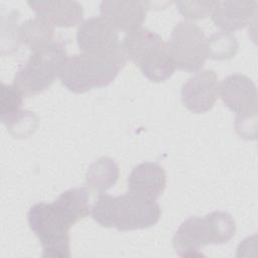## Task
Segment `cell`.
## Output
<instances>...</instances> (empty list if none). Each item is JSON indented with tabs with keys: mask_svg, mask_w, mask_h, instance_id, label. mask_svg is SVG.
<instances>
[{
	"mask_svg": "<svg viewBox=\"0 0 258 258\" xmlns=\"http://www.w3.org/2000/svg\"><path fill=\"white\" fill-rule=\"evenodd\" d=\"M161 210L156 201L147 200L131 192L113 197L100 194L92 208L94 221L105 228L133 231L154 226L160 219Z\"/></svg>",
	"mask_w": 258,
	"mask_h": 258,
	"instance_id": "cell-1",
	"label": "cell"
},
{
	"mask_svg": "<svg viewBox=\"0 0 258 258\" xmlns=\"http://www.w3.org/2000/svg\"><path fill=\"white\" fill-rule=\"evenodd\" d=\"M67 57L63 39H54L49 45L33 51L28 59L19 66L13 84L24 97L36 96L53 84Z\"/></svg>",
	"mask_w": 258,
	"mask_h": 258,
	"instance_id": "cell-2",
	"label": "cell"
},
{
	"mask_svg": "<svg viewBox=\"0 0 258 258\" xmlns=\"http://www.w3.org/2000/svg\"><path fill=\"white\" fill-rule=\"evenodd\" d=\"M122 68L113 59L80 53L67 57L58 78L69 91L83 94L94 88L108 86Z\"/></svg>",
	"mask_w": 258,
	"mask_h": 258,
	"instance_id": "cell-3",
	"label": "cell"
},
{
	"mask_svg": "<svg viewBox=\"0 0 258 258\" xmlns=\"http://www.w3.org/2000/svg\"><path fill=\"white\" fill-rule=\"evenodd\" d=\"M30 230L42 247L43 257L70 258V228L60 220L51 204L37 203L27 214Z\"/></svg>",
	"mask_w": 258,
	"mask_h": 258,
	"instance_id": "cell-4",
	"label": "cell"
},
{
	"mask_svg": "<svg viewBox=\"0 0 258 258\" xmlns=\"http://www.w3.org/2000/svg\"><path fill=\"white\" fill-rule=\"evenodd\" d=\"M175 67L187 73H197L207 59V38L200 26L190 21H179L164 43Z\"/></svg>",
	"mask_w": 258,
	"mask_h": 258,
	"instance_id": "cell-5",
	"label": "cell"
},
{
	"mask_svg": "<svg viewBox=\"0 0 258 258\" xmlns=\"http://www.w3.org/2000/svg\"><path fill=\"white\" fill-rule=\"evenodd\" d=\"M77 43L82 53L110 58L123 67L127 61L118 30L101 15L88 18L80 24Z\"/></svg>",
	"mask_w": 258,
	"mask_h": 258,
	"instance_id": "cell-6",
	"label": "cell"
},
{
	"mask_svg": "<svg viewBox=\"0 0 258 258\" xmlns=\"http://www.w3.org/2000/svg\"><path fill=\"white\" fill-rule=\"evenodd\" d=\"M220 95V83L213 70L199 71L181 87V101L192 113L210 111Z\"/></svg>",
	"mask_w": 258,
	"mask_h": 258,
	"instance_id": "cell-7",
	"label": "cell"
},
{
	"mask_svg": "<svg viewBox=\"0 0 258 258\" xmlns=\"http://www.w3.org/2000/svg\"><path fill=\"white\" fill-rule=\"evenodd\" d=\"M148 9L150 2L147 1L105 0L100 3L101 16L117 30L127 33L142 26Z\"/></svg>",
	"mask_w": 258,
	"mask_h": 258,
	"instance_id": "cell-8",
	"label": "cell"
},
{
	"mask_svg": "<svg viewBox=\"0 0 258 258\" xmlns=\"http://www.w3.org/2000/svg\"><path fill=\"white\" fill-rule=\"evenodd\" d=\"M220 95L225 106L236 114L257 112V89L248 77L233 74L220 84Z\"/></svg>",
	"mask_w": 258,
	"mask_h": 258,
	"instance_id": "cell-9",
	"label": "cell"
},
{
	"mask_svg": "<svg viewBox=\"0 0 258 258\" xmlns=\"http://www.w3.org/2000/svg\"><path fill=\"white\" fill-rule=\"evenodd\" d=\"M127 185L129 192L156 201L166 187V174L158 163L142 162L136 165L128 175Z\"/></svg>",
	"mask_w": 258,
	"mask_h": 258,
	"instance_id": "cell-10",
	"label": "cell"
},
{
	"mask_svg": "<svg viewBox=\"0 0 258 258\" xmlns=\"http://www.w3.org/2000/svg\"><path fill=\"white\" fill-rule=\"evenodd\" d=\"M211 244L210 232L205 217H189L177 228L172 245L180 257L202 256L201 249Z\"/></svg>",
	"mask_w": 258,
	"mask_h": 258,
	"instance_id": "cell-11",
	"label": "cell"
},
{
	"mask_svg": "<svg viewBox=\"0 0 258 258\" xmlns=\"http://www.w3.org/2000/svg\"><path fill=\"white\" fill-rule=\"evenodd\" d=\"M257 1L224 0L217 1L212 13L214 24L220 29L230 32L244 28L256 15Z\"/></svg>",
	"mask_w": 258,
	"mask_h": 258,
	"instance_id": "cell-12",
	"label": "cell"
},
{
	"mask_svg": "<svg viewBox=\"0 0 258 258\" xmlns=\"http://www.w3.org/2000/svg\"><path fill=\"white\" fill-rule=\"evenodd\" d=\"M29 7L53 26L73 27L79 24L84 15L83 6L78 1L40 0L28 1Z\"/></svg>",
	"mask_w": 258,
	"mask_h": 258,
	"instance_id": "cell-13",
	"label": "cell"
},
{
	"mask_svg": "<svg viewBox=\"0 0 258 258\" xmlns=\"http://www.w3.org/2000/svg\"><path fill=\"white\" fill-rule=\"evenodd\" d=\"M51 205L60 220L71 228L90 214L89 191L86 187L67 189Z\"/></svg>",
	"mask_w": 258,
	"mask_h": 258,
	"instance_id": "cell-14",
	"label": "cell"
},
{
	"mask_svg": "<svg viewBox=\"0 0 258 258\" xmlns=\"http://www.w3.org/2000/svg\"><path fill=\"white\" fill-rule=\"evenodd\" d=\"M127 57L139 67L148 56L164 46L162 37L143 27L128 32L121 43Z\"/></svg>",
	"mask_w": 258,
	"mask_h": 258,
	"instance_id": "cell-15",
	"label": "cell"
},
{
	"mask_svg": "<svg viewBox=\"0 0 258 258\" xmlns=\"http://www.w3.org/2000/svg\"><path fill=\"white\" fill-rule=\"evenodd\" d=\"M54 26L40 16L30 18L18 28L19 42L32 52L49 45L54 39Z\"/></svg>",
	"mask_w": 258,
	"mask_h": 258,
	"instance_id": "cell-16",
	"label": "cell"
},
{
	"mask_svg": "<svg viewBox=\"0 0 258 258\" xmlns=\"http://www.w3.org/2000/svg\"><path fill=\"white\" fill-rule=\"evenodd\" d=\"M119 178L117 162L108 156H102L89 166L86 172L87 186L98 192H104L116 184Z\"/></svg>",
	"mask_w": 258,
	"mask_h": 258,
	"instance_id": "cell-17",
	"label": "cell"
},
{
	"mask_svg": "<svg viewBox=\"0 0 258 258\" xmlns=\"http://www.w3.org/2000/svg\"><path fill=\"white\" fill-rule=\"evenodd\" d=\"M142 75L151 82L160 83L169 79L175 72V64L165 46L159 48L139 64Z\"/></svg>",
	"mask_w": 258,
	"mask_h": 258,
	"instance_id": "cell-18",
	"label": "cell"
},
{
	"mask_svg": "<svg viewBox=\"0 0 258 258\" xmlns=\"http://www.w3.org/2000/svg\"><path fill=\"white\" fill-rule=\"evenodd\" d=\"M205 219L210 232L211 244H225L234 237L236 233V223L230 214L216 211L206 215Z\"/></svg>",
	"mask_w": 258,
	"mask_h": 258,
	"instance_id": "cell-19",
	"label": "cell"
},
{
	"mask_svg": "<svg viewBox=\"0 0 258 258\" xmlns=\"http://www.w3.org/2000/svg\"><path fill=\"white\" fill-rule=\"evenodd\" d=\"M238 48L237 38L230 32H216L207 38V56L214 60L230 59L236 55Z\"/></svg>",
	"mask_w": 258,
	"mask_h": 258,
	"instance_id": "cell-20",
	"label": "cell"
},
{
	"mask_svg": "<svg viewBox=\"0 0 258 258\" xmlns=\"http://www.w3.org/2000/svg\"><path fill=\"white\" fill-rule=\"evenodd\" d=\"M23 97V94L14 84H1L0 120L4 125H9L21 113Z\"/></svg>",
	"mask_w": 258,
	"mask_h": 258,
	"instance_id": "cell-21",
	"label": "cell"
},
{
	"mask_svg": "<svg viewBox=\"0 0 258 258\" xmlns=\"http://www.w3.org/2000/svg\"><path fill=\"white\" fill-rule=\"evenodd\" d=\"M38 124L37 116L30 111L22 110L21 113L7 125V130L15 138H26L31 135Z\"/></svg>",
	"mask_w": 258,
	"mask_h": 258,
	"instance_id": "cell-22",
	"label": "cell"
},
{
	"mask_svg": "<svg viewBox=\"0 0 258 258\" xmlns=\"http://www.w3.org/2000/svg\"><path fill=\"white\" fill-rule=\"evenodd\" d=\"M176 7L181 15L187 19H202L212 15L217 1H176Z\"/></svg>",
	"mask_w": 258,
	"mask_h": 258,
	"instance_id": "cell-23",
	"label": "cell"
},
{
	"mask_svg": "<svg viewBox=\"0 0 258 258\" xmlns=\"http://www.w3.org/2000/svg\"><path fill=\"white\" fill-rule=\"evenodd\" d=\"M235 129L237 134L244 139H256L257 112L237 114L235 119Z\"/></svg>",
	"mask_w": 258,
	"mask_h": 258,
	"instance_id": "cell-24",
	"label": "cell"
}]
</instances>
